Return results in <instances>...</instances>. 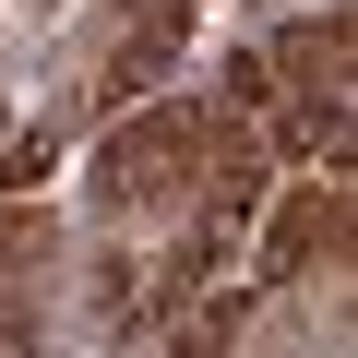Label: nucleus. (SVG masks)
Listing matches in <instances>:
<instances>
[{"label": "nucleus", "mask_w": 358, "mask_h": 358, "mask_svg": "<svg viewBox=\"0 0 358 358\" xmlns=\"http://www.w3.org/2000/svg\"><path fill=\"white\" fill-rule=\"evenodd\" d=\"M346 60H358V13H346V0H322V13H299L275 48H251V120H263L275 155L346 167V131H358Z\"/></svg>", "instance_id": "nucleus-1"}, {"label": "nucleus", "mask_w": 358, "mask_h": 358, "mask_svg": "<svg viewBox=\"0 0 358 358\" xmlns=\"http://www.w3.org/2000/svg\"><path fill=\"white\" fill-rule=\"evenodd\" d=\"M179 48H192V0H84V36L60 48V120H120L179 72Z\"/></svg>", "instance_id": "nucleus-2"}, {"label": "nucleus", "mask_w": 358, "mask_h": 358, "mask_svg": "<svg viewBox=\"0 0 358 358\" xmlns=\"http://www.w3.org/2000/svg\"><path fill=\"white\" fill-rule=\"evenodd\" d=\"M48 263H60V215L36 192H0V358H36V334H48Z\"/></svg>", "instance_id": "nucleus-3"}, {"label": "nucleus", "mask_w": 358, "mask_h": 358, "mask_svg": "<svg viewBox=\"0 0 358 358\" xmlns=\"http://www.w3.org/2000/svg\"><path fill=\"white\" fill-rule=\"evenodd\" d=\"M346 215H358L346 167H322V179H287V203H275V227H263V287L334 275V263H346Z\"/></svg>", "instance_id": "nucleus-4"}, {"label": "nucleus", "mask_w": 358, "mask_h": 358, "mask_svg": "<svg viewBox=\"0 0 358 358\" xmlns=\"http://www.w3.org/2000/svg\"><path fill=\"white\" fill-rule=\"evenodd\" d=\"M227 346H239V299H215V287H203V310H192V334H179L167 358H227Z\"/></svg>", "instance_id": "nucleus-5"}]
</instances>
